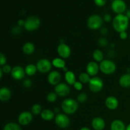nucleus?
Listing matches in <instances>:
<instances>
[{
	"label": "nucleus",
	"mask_w": 130,
	"mask_h": 130,
	"mask_svg": "<svg viewBox=\"0 0 130 130\" xmlns=\"http://www.w3.org/2000/svg\"><path fill=\"white\" fill-rule=\"evenodd\" d=\"M103 24V19L99 15L94 14L89 17L87 20V26L93 30L101 29Z\"/></svg>",
	"instance_id": "obj_5"
},
{
	"label": "nucleus",
	"mask_w": 130,
	"mask_h": 130,
	"mask_svg": "<svg viewBox=\"0 0 130 130\" xmlns=\"http://www.w3.org/2000/svg\"><path fill=\"white\" fill-rule=\"evenodd\" d=\"M100 71L104 74H112L116 71V65L113 61L110 60H104L100 62Z\"/></svg>",
	"instance_id": "obj_3"
},
{
	"label": "nucleus",
	"mask_w": 130,
	"mask_h": 130,
	"mask_svg": "<svg viewBox=\"0 0 130 130\" xmlns=\"http://www.w3.org/2000/svg\"><path fill=\"white\" fill-rule=\"evenodd\" d=\"M91 78V76L87 72H82L79 75V81L83 84L89 83Z\"/></svg>",
	"instance_id": "obj_27"
},
{
	"label": "nucleus",
	"mask_w": 130,
	"mask_h": 130,
	"mask_svg": "<svg viewBox=\"0 0 130 130\" xmlns=\"http://www.w3.org/2000/svg\"><path fill=\"white\" fill-rule=\"evenodd\" d=\"M113 11L118 14H123L126 10V4L123 0H114L111 4Z\"/></svg>",
	"instance_id": "obj_10"
},
{
	"label": "nucleus",
	"mask_w": 130,
	"mask_h": 130,
	"mask_svg": "<svg viewBox=\"0 0 130 130\" xmlns=\"http://www.w3.org/2000/svg\"><path fill=\"white\" fill-rule=\"evenodd\" d=\"M78 102L73 99H66L61 104V108L63 112L66 114H74L78 109Z\"/></svg>",
	"instance_id": "obj_2"
},
{
	"label": "nucleus",
	"mask_w": 130,
	"mask_h": 130,
	"mask_svg": "<svg viewBox=\"0 0 130 130\" xmlns=\"http://www.w3.org/2000/svg\"><path fill=\"white\" fill-rule=\"evenodd\" d=\"M89 88L93 93H99L102 91L104 87V82L100 77L97 76L91 77L88 83Z\"/></svg>",
	"instance_id": "obj_6"
},
{
	"label": "nucleus",
	"mask_w": 130,
	"mask_h": 130,
	"mask_svg": "<svg viewBox=\"0 0 130 130\" xmlns=\"http://www.w3.org/2000/svg\"><path fill=\"white\" fill-rule=\"evenodd\" d=\"M104 53L100 50L96 49L93 52V58L96 62H101L104 60Z\"/></svg>",
	"instance_id": "obj_26"
},
{
	"label": "nucleus",
	"mask_w": 130,
	"mask_h": 130,
	"mask_svg": "<svg viewBox=\"0 0 130 130\" xmlns=\"http://www.w3.org/2000/svg\"><path fill=\"white\" fill-rule=\"evenodd\" d=\"M126 130H130V123L127 126L126 128Z\"/></svg>",
	"instance_id": "obj_47"
},
{
	"label": "nucleus",
	"mask_w": 130,
	"mask_h": 130,
	"mask_svg": "<svg viewBox=\"0 0 130 130\" xmlns=\"http://www.w3.org/2000/svg\"><path fill=\"white\" fill-rule=\"evenodd\" d=\"M98 43H99V44L100 46L105 47V46H107V44H108L107 39H105V38H100V39H99Z\"/></svg>",
	"instance_id": "obj_32"
},
{
	"label": "nucleus",
	"mask_w": 130,
	"mask_h": 130,
	"mask_svg": "<svg viewBox=\"0 0 130 130\" xmlns=\"http://www.w3.org/2000/svg\"><path fill=\"white\" fill-rule=\"evenodd\" d=\"M55 92L57 93L58 96L61 97H65L70 93V88L68 84L64 83H60L55 86Z\"/></svg>",
	"instance_id": "obj_9"
},
{
	"label": "nucleus",
	"mask_w": 130,
	"mask_h": 130,
	"mask_svg": "<svg viewBox=\"0 0 130 130\" xmlns=\"http://www.w3.org/2000/svg\"><path fill=\"white\" fill-rule=\"evenodd\" d=\"M119 84L124 88H130V74H124L122 75L119 79Z\"/></svg>",
	"instance_id": "obj_19"
},
{
	"label": "nucleus",
	"mask_w": 130,
	"mask_h": 130,
	"mask_svg": "<svg viewBox=\"0 0 130 130\" xmlns=\"http://www.w3.org/2000/svg\"><path fill=\"white\" fill-rule=\"evenodd\" d=\"M91 126L95 130H104L105 127V122L100 117H95L91 121Z\"/></svg>",
	"instance_id": "obj_17"
},
{
	"label": "nucleus",
	"mask_w": 130,
	"mask_h": 130,
	"mask_svg": "<svg viewBox=\"0 0 130 130\" xmlns=\"http://www.w3.org/2000/svg\"><path fill=\"white\" fill-rule=\"evenodd\" d=\"M41 25V20L37 16L32 15L28 17L25 20L24 29L27 31H34L39 27Z\"/></svg>",
	"instance_id": "obj_4"
},
{
	"label": "nucleus",
	"mask_w": 130,
	"mask_h": 130,
	"mask_svg": "<svg viewBox=\"0 0 130 130\" xmlns=\"http://www.w3.org/2000/svg\"><path fill=\"white\" fill-rule=\"evenodd\" d=\"M86 72L91 77H94L99 73L100 71V66L95 61H91L86 66Z\"/></svg>",
	"instance_id": "obj_15"
},
{
	"label": "nucleus",
	"mask_w": 130,
	"mask_h": 130,
	"mask_svg": "<svg viewBox=\"0 0 130 130\" xmlns=\"http://www.w3.org/2000/svg\"><path fill=\"white\" fill-rule=\"evenodd\" d=\"M129 20L126 15L118 14L112 20L113 28L116 31L119 33L126 31L129 26Z\"/></svg>",
	"instance_id": "obj_1"
},
{
	"label": "nucleus",
	"mask_w": 130,
	"mask_h": 130,
	"mask_svg": "<svg viewBox=\"0 0 130 130\" xmlns=\"http://www.w3.org/2000/svg\"><path fill=\"white\" fill-rule=\"evenodd\" d=\"M21 32H22L21 27H19V25L13 27L12 28V29H11V33H12L13 35H19Z\"/></svg>",
	"instance_id": "obj_34"
},
{
	"label": "nucleus",
	"mask_w": 130,
	"mask_h": 130,
	"mask_svg": "<svg viewBox=\"0 0 130 130\" xmlns=\"http://www.w3.org/2000/svg\"><path fill=\"white\" fill-rule=\"evenodd\" d=\"M74 88L76 89L77 91H81L82 90L83 86V83H81L80 81H76L74 84Z\"/></svg>",
	"instance_id": "obj_37"
},
{
	"label": "nucleus",
	"mask_w": 130,
	"mask_h": 130,
	"mask_svg": "<svg viewBox=\"0 0 130 130\" xmlns=\"http://www.w3.org/2000/svg\"><path fill=\"white\" fill-rule=\"evenodd\" d=\"M38 69H37L36 65L32 64V63H30L26 66L25 68V72L27 76H32L36 73Z\"/></svg>",
	"instance_id": "obj_25"
},
{
	"label": "nucleus",
	"mask_w": 130,
	"mask_h": 130,
	"mask_svg": "<svg viewBox=\"0 0 130 130\" xmlns=\"http://www.w3.org/2000/svg\"><path fill=\"white\" fill-rule=\"evenodd\" d=\"M95 4L98 6H104L106 4L107 0H94Z\"/></svg>",
	"instance_id": "obj_38"
},
{
	"label": "nucleus",
	"mask_w": 130,
	"mask_h": 130,
	"mask_svg": "<svg viewBox=\"0 0 130 130\" xmlns=\"http://www.w3.org/2000/svg\"><path fill=\"white\" fill-rule=\"evenodd\" d=\"M3 130H22V128L19 124L11 122L5 124Z\"/></svg>",
	"instance_id": "obj_28"
},
{
	"label": "nucleus",
	"mask_w": 130,
	"mask_h": 130,
	"mask_svg": "<svg viewBox=\"0 0 130 130\" xmlns=\"http://www.w3.org/2000/svg\"><path fill=\"white\" fill-rule=\"evenodd\" d=\"M126 15L127 17H128V18L129 19H130V9H129V10H127V11H126Z\"/></svg>",
	"instance_id": "obj_43"
},
{
	"label": "nucleus",
	"mask_w": 130,
	"mask_h": 130,
	"mask_svg": "<svg viewBox=\"0 0 130 130\" xmlns=\"http://www.w3.org/2000/svg\"><path fill=\"white\" fill-rule=\"evenodd\" d=\"M26 74L25 72V69H23L22 67L19 66H16L12 67V71L11 72V76L13 79L19 81L21 80L25 77V75Z\"/></svg>",
	"instance_id": "obj_13"
},
{
	"label": "nucleus",
	"mask_w": 130,
	"mask_h": 130,
	"mask_svg": "<svg viewBox=\"0 0 130 130\" xmlns=\"http://www.w3.org/2000/svg\"><path fill=\"white\" fill-rule=\"evenodd\" d=\"M42 110V107L41 106V105L38 104H36L34 105H32L31 108V112L34 115H38V114L41 113Z\"/></svg>",
	"instance_id": "obj_29"
},
{
	"label": "nucleus",
	"mask_w": 130,
	"mask_h": 130,
	"mask_svg": "<svg viewBox=\"0 0 130 130\" xmlns=\"http://www.w3.org/2000/svg\"><path fill=\"white\" fill-rule=\"evenodd\" d=\"M38 71L41 73H47L51 71L52 63L46 58H42L39 60L36 63Z\"/></svg>",
	"instance_id": "obj_8"
},
{
	"label": "nucleus",
	"mask_w": 130,
	"mask_h": 130,
	"mask_svg": "<svg viewBox=\"0 0 130 130\" xmlns=\"http://www.w3.org/2000/svg\"><path fill=\"white\" fill-rule=\"evenodd\" d=\"M6 58L5 55L3 53H0V66L3 67V66L6 65Z\"/></svg>",
	"instance_id": "obj_36"
},
{
	"label": "nucleus",
	"mask_w": 130,
	"mask_h": 130,
	"mask_svg": "<svg viewBox=\"0 0 130 130\" xmlns=\"http://www.w3.org/2000/svg\"><path fill=\"white\" fill-rule=\"evenodd\" d=\"M3 71L1 69V68H0V78L2 79L3 77Z\"/></svg>",
	"instance_id": "obj_44"
},
{
	"label": "nucleus",
	"mask_w": 130,
	"mask_h": 130,
	"mask_svg": "<svg viewBox=\"0 0 130 130\" xmlns=\"http://www.w3.org/2000/svg\"><path fill=\"white\" fill-rule=\"evenodd\" d=\"M111 1H114V0H111Z\"/></svg>",
	"instance_id": "obj_49"
},
{
	"label": "nucleus",
	"mask_w": 130,
	"mask_h": 130,
	"mask_svg": "<svg viewBox=\"0 0 130 130\" xmlns=\"http://www.w3.org/2000/svg\"><path fill=\"white\" fill-rule=\"evenodd\" d=\"M128 34L126 31L122 32L119 33V38H120L121 39H123V40H125V39H126L127 38H128Z\"/></svg>",
	"instance_id": "obj_39"
},
{
	"label": "nucleus",
	"mask_w": 130,
	"mask_h": 130,
	"mask_svg": "<svg viewBox=\"0 0 130 130\" xmlns=\"http://www.w3.org/2000/svg\"><path fill=\"white\" fill-rule=\"evenodd\" d=\"M105 105L109 110H115L118 107L119 101L115 96H109L105 99Z\"/></svg>",
	"instance_id": "obj_16"
},
{
	"label": "nucleus",
	"mask_w": 130,
	"mask_h": 130,
	"mask_svg": "<svg viewBox=\"0 0 130 130\" xmlns=\"http://www.w3.org/2000/svg\"><path fill=\"white\" fill-rule=\"evenodd\" d=\"M111 19H112L111 15H110V14L106 13L104 15V20L105 22H110L111 21Z\"/></svg>",
	"instance_id": "obj_40"
},
{
	"label": "nucleus",
	"mask_w": 130,
	"mask_h": 130,
	"mask_svg": "<svg viewBox=\"0 0 130 130\" xmlns=\"http://www.w3.org/2000/svg\"><path fill=\"white\" fill-rule=\"evenodd\" d=\"M32 119V113L29 111L22 112L18 117V122L22 126L28 125L31 123Z\"/></svg>",
	"instance_id": "obj_11"
},
{
	"label": "nucleus",
	"mask_w": 130,
	"mask_h": 130,
	"mask_svg": "<svg viewBox=\"0 0 130 130\" xmlns=\"http://www.w3.org/2000/svg\"><path fill=\"white\" fill-rule=\"evenodd\" d=\"M62 70H63V71H64L65 72H67V71H69V70H68V69H67V67H66H66H63V68L62 69Z\"/></svg>",
	"instance_id": "obj_46"
},
{
	"label": "nucleus",
	"mask_w": 130,
	"mask_h": 130,
	"mask_svg": "<svg viewBox=\"0 0 130 130\" xmlns=\"http://www.w3.org/2000/svg\"><path fill=\"white\" fill-rule=\"evenodd\" d=\"M80 130H91L89 128H88V127H83V128H81Z\"/></svg>",
	"instance_id": "obj_45"
},
{
	"label": "nucleus",
	"mask_w": 130,
	"mask_h": 130,
	"mask_svg": "<svg viewBox=\"0 0 130 130\" xmlns=\"http://www.w3.org/2000/svg\"><path fill=\"white\" fill-rule=\"evenodd\" d=\"M87 99H88L87 94L83 92L79 94L78 96H77V102L80 103H85V102H86Z\"/></svg>",
	"instance_id": "obj_31"
},
{
	"label": "nucleus",
	"mask_w": 130,
	"mask_h": 130,
	"mask_svg": "<svg viewBox=\"0 0 130 130\" xmlns=\"http://www.w3.org/2000/svg\"><path fill=\"white\" fill-rule=\"evenodd\" d=\"M55 110L56 112H58V111H59V109H58V108H55Z\"/></svg>",
	"instance_id": "obj_48"
},
{
	"label": "nucleus",
	"mask_w": 130,
	"mask_h": 130,
	"mask_svg": "<svg viewBox=\"0 0 130 130\" xmlns=\"http://www.w3.org/2000/svg\"><path fill=\"white\" fill-rule=\"evenodd\" d=\"M11 96V91L6 87H2L0 89V100L2 102H7Z\"/></svg>",
	"instance_id": "obj_18"
},
{
	"label": "nucleus",
	"mask_w": 130,
	"mask_h": 130,
	"mask_svg": "<svg viewBox=\"0 0 130 130\" xmlns=\"http://www.w3.org/2000/svg\"><path fill=\"white\" fill-rule=\"evenodd\" d=\"M25 20H23V19H20L17 21V25H19V27H24L25 25Z\"/></svg>",
	"instance_id": "obj_41"
},
{
	"label": "nucleus",
	"mask_w": 130,
	"mask_h": 130,
	"mask_svg": "<svg viewBox=\"0 0 130 130\" xmlns=\"http://www.w3.org/2000/svg\"><path fill=\"white\" fill-rule=\"evenodd\" d=\"M57 53L62 58H67L71 56V48L66 43H60L57 47Z\"/></svg>",
	"instance_id": "obj_12"
},
{
	"label": "nucleus",
	"mask_w": 130,
	"mask_h": 130,
	"mask_svg": "<svg viewBox=\"0 0 130 130\" xmlns=\"http://www.w3.org/2000/svg\"><path fill=\"white\" fill-rule=\"evenodd\" d=\"M1 69L3 70L4 73H6V74H8V73H11V71H12V68H11V66L10 65H8L6 64L5 66H3V67H1Z\"/></svg>",
	"instance_id": "obj_33"
},
{
	"label": "nucleus",
	"mask_w": 130,
	"mask_h": 130,
	"mask_svg": "<svg viewBox=\"0 0 130 130\" xmlns=\"http://www.w3.org/2000/svg\"><path fill=\"white\" fill-rule=\"evenodd\" d=\"M22 51L25 54L31 55L35 51V46L32 43H30V42L25 43L23 45Z\"/></svg>",
	"instance_id": "obj_22"
},
{
	"label": "nucleus",
	"mask_w": 130,
	"mask_h": 130,
	"mask_svg": "<svg viewBox=\"0 0 130 130\" xmlns=\"http://www.w3.org/2000/svg\"><path fill=\"white\" fill-rule=\"evenodd\" d=\"M41 118L46 121H50L55 118V114L50 109H44L41 113Z\"/></svg>",
	"instance_id": "obj_21"
},
{
	"label": "nucleus",
	"mask_w": 130,
	"mask_h": 130,
	"mask_svg": "<svg viewBox=\"0 0 130 130\" xmlns=\"http://www.w3.org/2000/svg\"><path fill=\"white\" fill-rule=\"evenodd\" d=\"M57 96L58 95H57V93L55 92H50L46 96L47 101L50 103L55 102L57 100Z\"/></svg>",
	"instance_id": "obj_30"
},
{
	"label": "nucleus",
	"mask_w": 130,
	"mask_h": 130,
	"mask_svg": "<svg viewBox=\"0 0 130 130\" xmlns=\"http://www.w3.org/2000/svg\"><path fill=\"white\" fill-rule=\"evenodd\" d=\"M52 66H54L57 69H63V67H66V62L62 58H55L52 61Z\"/></svg>",
	"instance_id": "obj_24"
},
{
	"label": "nucleus",
	"mask_w": 130,
	"mask_h": 130,
	"mask_svg": "<svg viewBox=\"0 0 130 130\" xmlns=\"http://www.w3.org/2000/svg\"><path fill=\"white\" fill-rule=\"evenodd\" d=\"M62 79L60 73L57 71H52L48 76V81L51 85L56 86L60 83Z\"/></svg>",
	"instance_id": "obj_14"
},
{
	"label": "nucleus",
	"mask_w": 130,
	"mask_h": 130,
	"mask_svg": "<svg viewBox=\"0 0 130 130\" xmlns=\"http://www.w3.org/2000/svg\"><path fill=\"white\" fill-rule=\"evenodd\" d=\"M125 124L120 119H116L110 124V130H126Z\"/></svg>",
	"instance_id": "obj_20"
},
{
	"label": "nucleus",
	"mask_w": 130,
	"mask_h": 130,
	"mask_svg": "<svg viewBox=\"0 0 130 130\" xmlns=\"http://www.w3.org/2000/svg\"><path fill=\"white\" fill-rule=\"evenodd\" d=\"M107 32H108V30L107 28L102 27L101 29H100V33H101L102 35H104V36L106 35V34H107Z\"/></svg>",
	"instance_id": "obj_42"
},
{
	"label": "nucleus",
	"mask_w": 130,
	"mask_h": 130,
	"mask_svg": "<svg viewBox=\"0 0 130 130\" xmlns=\"http://www.w3.org/2000/svg\"><path fill=\"white\" fill-rule=\"evenodd\" d=\"M65 79L67 83L69 85H74V84L76 82V76L71 71H68L65 73Z\"/></svg>",
	"instance_id": "obj_23"
},
{
	"label": "nucleus",
	"mask_w": 130,
	"mask_h": 130,
	"mask_svg": "<svg viewBox=\"0 0 130 130\" xmlns=\"http://www.w3.org/2000/svg\"><path fill=\"white\" fill-rule=\"evenodd\" d=\"M22 85L25 88H30L32 86V83L31 80L29 79H25L24 80V81H23Z\"/></svg>",
	"instance_id": "obj_35"
},
{
	"label": "nucleus",
	"mask_w": 130,
	"mask_h": 130,
	"mask_svg": "<svg viewBox=\"0 0 130 130\" xmlns=\"http://www.w3.org/2000/svg\"><path fill=\"white\" fill-rule=\"evenodd\" d=\"M55 123L59 128L65 129L69 126L70 119L66 114L59 113L55 118Z\"/></svg>",
	"instance_id": "obj_7"
}]
</instances>
